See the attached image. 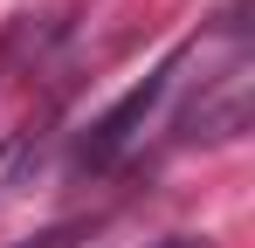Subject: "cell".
Instances as JSON below:
<instances>
[{"instance_id":"obj_1","label":"cell","mask_w":255,"mask_h":248,"mask_svg":"<svg viewBox=\"0 0 255 248\" xmlns=\"http://www.w3.org/2000/svg\"><path fill=\"white\" fill-rule=\"evenodd\" d=\"M179 62H186V48H172L166 62H159L145 83H131V90L111 104V111H104V118H90V131L76 138V172H111V165H118L131 145L145 138V124L159 118V104L172 97V76H179Z\"/></svg>"},{"instance_id":"obj_2","label":"cell","mask_w":255,"mask_h":248,"mask_svg":"<svg viewBox=\"0 0 255 248\" xmlns=\"http://www.w3.org/2000/svg\"><path fill=\"white\" fill-rule=\"evenodd\" d=\"M97 235V221H55V228H42V235H28V242H14V248H76V242H90Z\"/></svg>"},{"instance_id":"obj_3","label":"cell","mask_w":255,"mask_h":248,"mask_svg":"<svg viewBox=\"0 0 255 248\" xmlns=\"http://www.w3.org/2000/svg\"><path fill=\"white\" fill-rule=\"evenodd\" d=\"M145 248H214V235H159V242H145Z\"/></svg>"}]
</instances>
